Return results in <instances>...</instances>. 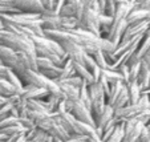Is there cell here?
<instances>
[{
	"instance_id": "cell-1",
	"label": "cell",
	"mask_w": 150,
	"mask_h": 142,
	"mask_svg": "<svg viewBox=\"0 0 150 142\" xmlns=\"http://www.w3.org/2000/svg\"><path fill=\"white\" fill-rule=\"evenodd\" d=\"M4 23V29L12 32L19 28H39L42 27L41 15L40 13H27V12H17V13H4L0 15Z\"/></svg>"
},
{
	"instance_id": "cell-2",
	"label": "cell",
	"mask_w": 150,
	"mask_h": 142,
	"mask_svg": "<svg viewBox=\"0 0 150 142\" xmlns=\"http://www.w3.org/2000/svg\"><path fill=\"white\" fill-rule=\"evenodd\" d=\"M0 44L9 47L15 52H29V53H35L33 44H32V41L28 37L23 36V35H17V33H13V32H9L7 29H1L0 31Z\"/></svg>"
},
{
	"instance_id": "cell-3",
	"label": "cell",
	"mask_w": 150,
	"mask_h": 142,
	"mask_svg": "<svg viewBox=\"0 0 150 142\" xmlns=\"http://www.w3.org/2000/svg\"><path fill=\"white\" fill-rule=\"evenodd\" d=\"M146 109H150V101L146 94H142L141 98L138 100V102L132 104V105H126L121 109L114 110V119H116L117 124L125 122L127 119L136 118L141 112L146 110Z\"/></svg>"
},
{
	"instance_id": "cell-4",
	"label": "cell",
	"mask_w": 150,
	"mask_h": 142,
	"mask_svg": "<svg viewBox=\"0 0 150 142\" xmlns=\"http://www.w3.org/2000/svg\"><path fill=\"white\" fill-rule=\"evenodd\" d=\"M36 126L40 129V130L45 131L49 137L52 138H57V139H62V141H65L69 138L71 134L67 133V130L62 128L61 122H60V118L59 116L53 114V116H48L45 117L44 119H41L40 122L36 124Z\"/></svg>"
},
{
	"instance_id": "cell-5",
	"label": "cell",
	"mask_w": 150,
	"mask_h": 142,
	"mask_svg": "<svg viewBox=\"0 0 150 142\" xmlns=\"http://www.w3.org/2000/svg\"><path fill=\"white\" fill-rule=\"evenodd\" d=\"M88 90L92 101V114L96 118L101 114V112L106 106V96H105L104 89L100 85V83H93L92 85H89Z\"/></svg>"
},
{
	"instance_id": "cell-6",
	"label": "cell",
	"mask_w": 150,
	"mask_h": 142,
	"mask_svg": "<svg viewBox=\"0 0 150 142\" xmlns=\"http://www.w3.org/2000/svg\"><path fill=\"white\" fill-rule=\"evenodd\" d=\"M0 63L3 64V65H6L7 68H9L13 73H16L17 76H19V78H20V76L23 74V72L25 71V69L19 64L16 52H15L13 49H11L9 47L3 45V44H0Z\"/></svg>"
},
{
	"instance_id": "cell-7",
	"label": "cell",
	"mask_w": 150,
	"mask_h": 142,
	"mask_svg": "<svg viewBox=\"0 0 150 142\" xmlns=\"http://www.w3.org/2000/svg\"><path fill=\"white\" fill-rule=\"evenodd\" d=\"M97 12L92 9H84L81 19H80V28L84 31H88L96 36H102L101 35V25H100V19Z\"/></svg>"
},
{
	"instance_id": "cell-8",
	"label": "cell",
	"mask_w": 150,
	"mask_h": 142,
	"mask_svg": "<svg viewBox=\"0 0 150 142\" xmlns=\"http://www.w3.org/2000/svg\"><path fill=\"white\" fill-rule=\"evenodd\" d=\"M144 126L145 125H142L141 122H138L134 118L125 121L124 122V139H122V142H138L139 133H141Z\"/></svg>"
},
{
	"instance_id": "cell-9",
	"label": "cell",
	"mask_w": 150,
	"mask_h": 142,
	"mask_svg": "<svg viewBox=\"0 0 150 142\" xmlns=\"http://www.w3.org/2000/svg\"><path fill=\"white\" fill-rule=\"evenodd\" d=\"M59 44L62 48V51L65 52L67 57H68L71 61L82 65V61H84V57L86 53H85V51L81 47L72 43V41H61V43H59Z\"/></svg>"
},
{
	"instance_id": "cell-10",
	"label": "cell",
	"mask_w": 150,
	"mask_h": 142,
	"mask_svg": "<svg viewBox=\"0 0 150 142\" xmlns=\"http://www.w3.org/2000/svg\"><path fill=\"white\" fill-rule=\"evenodd\" d=\"M13 6L19 12L27 13H41L44 11L40 0H13Z\"/></svg>"
},
{
	"instance_id": "cell-11",
	"label": "cell",
	"mask_w": 150,
	"mask_h": 142,
	"mask_svg": "<svg viewBox=\"0 0 150 142\" xmlns=\"http://www.w3.org/2000/svg\"><path fill=\"white\" fill-rule=\"evenodd\" d=\"M150 28L149 23L146 20L145 21H141V23L133 24V25H127L126 29H125L124 35H122V40H133L138 36H145V33L147 32V29Z\"/></svg>"
},
{
	"instance_id": "cell-12",
	"label": "cell",
	"mask_w": 150,
	"mask_h": 142,
	"mask_svg": "<svg viewBox=\"0 0 150 142\" xmlns=\"http://www.w3.org/2000/svg\"><path fill=\"white\" fill-rule=\"evenodd\" d=\"M48 92L44 88H36L32 85H24L21 92H20V98L24 101H29V100H44L48 96Z\"/></svg>"
},
{
	"instance_id": "cell-13",
	"label": "cell",
	"mask_w": 150,
	"mask_h": 142,
	"mask_svg": "<svg viewBox=\"0 0 150 142\" xmlns=\"http://www.w3.org/2000/svg\"><path fill=\"white\" fill-rule=\"evenodd\" d=\"M16 53H17L19 64L25 71H37L36 53H29V52H16Z\"/></svg>"
},
{
	"instance_id": "cell-14",
	"label": "cell",
	"mask_w": 150,
	"mask_h": 142,
	"mask_svg": "<svg viewBox=\"0 0 150 142\" xmlns=\"http://www.w3.org/2000/svg\"><path fill=\"white\" fill-rule=\"evenodd\" d=\"M137 84L139 85L142 92L150 89V69L145 60L141 61V68H139V74H138V78H137Z\"/></svg>"
},
{
	"instance_id": "cell-15",
	"label": "cell",
	"mask_w": 150,
	"mask_h": 142,
	"mask_svg": "<svg viewBox=\"0 0 150 142\" xmlns=\"http://www.w3.org/2000/svg\"><path fill=\"white\" fill-rule=\"evenodd\" d=\"M113 118H114V109L112 108L110 105H108V104H106V106H105L104 110L101 112V114H100L98 117H96V118H94L96 128H98V129H101V130H102V129L108 125V124L110 122Z\"/></svg>"
},
{
	"instance_id": "cell-16",
	"label": "cell",
	"mask_w": 150,
	"mask_h": 142,
	"mask_svg": "<svg viewBox=\"0 0 150 142\" xmlns=\"http://www.w3.org/2000/svg\"><path fill=\"white\" fill-rule=\"evenodd\" d=\"M73 68H74V73H76V76H79L80 78L84 81V84L86 86L92 85V84L94 83L93 76H92L91 71H88V69L85 68L84 65H81V64H77V63H73Z\"/></svg>"
},
{
	"instance_id": "cell-17",
	"label": "cell",
	"mask_w": 150,
	"mask_h": 142,
	"mask_svg": "<svg viewBox=\"0 0 150 142\" xmlns=\"http://www.w3.org/2000/svg\"><path fill=\"white\" fill-rule=\"evenodd\" d=\"M126 90H127V98H129V105L138 102V100L142 96V90L139 88V85L137 84V81L126 84Z\"/></svg>"
},
{
	"instance_id": "cell-18",
	"label": "cell",
	"mask_w": 150,
	"mask_h": 142,
	"mask_svg": "<svg viewBox=\"0 0 150 142\" xmlns=\"http://www.w3.org/2000/svg\"><path fill=\"white\" fill-rule=\"evenodd\" d=\"M25 138H27V142H45L47 139L49 138V136L45 133V131L40 130V129L36 126V128H33V129L27 131Z\"/></svg>"
},
{
	"instance_id": "cell-19",
	"label": "cell",
	"mask_w": 150,
	"mask_h": 142,
	"mask_svg": "<svg viewBox=\"0 0 150 142\" xmlns=\"http://www.w3.org/2000/svg\"><path fill=\"white\" fill-rule=\"evenodd\" d=\"M4 80H6L7 83L15 89V92H16L17 94H20V92H21V89H23L24 84H23V81L19 78V76H17L16 73H13L11 69H8L7 73H6V76H4Z\"/></svg>"
},
{
	"instance_id": "cell-20",
	"label": "cell",
	"mask_w": 150,
	"mask_h": 142,
	"mask_svg": "<svg viewBox=\"0 0 150 142\" xmlns=\"http://www.w3.org/2000/svg\"><path fill=\"white\" fill-rule=\"evenodd\" d=\"M146 16H147L146 11H142V9H132L125 20H126L127 25H133V24L145 21V20H146Z\"/></svg>"
},
{
	"instance_id": "cell-21",
	"label": "cell",
	"mask_w": 150,
	"mask_h": 142,
	"mask_svg": "<svg viewBox=\"0 0 150 142\" xmlns=\"http://www.w3.org/2000/svg\"><path fill=\"white\" fill-rule=\"evenodd\" d=\"M62 92V100H68V101H76L79 100V90L80 89L73 88L67 84H59Z\"/></svg>"
},
{
	"instance_id": "cell-22",
	"label": "cell",
	"mask_w": 150,
	"mask_h": 142,
	"mask_svg": "<svg viewBox=\"0 0 150 142\" xmlns=\"http://www.w3.org/2000/svg\"><path fill=\"white\" fill-rule=\"evenodd\" d=\"M74 68H73V61H71L69 59L65 60V63H64V65L61 66V74H60V77L57 78L56 83H61V81H64V80L69 78V77L74 76Z\"/></svg>"
},
{
	"instance_id": "cell-23",
	"label": "cell",
	"mask_w": 150,
	"mask_h": 142,
	"mask_svg": "<svg viewBox=\"0 0 150 142\" xmlns=\"http://www.w3.org/2000/svg\"><path fill=\"white\" fill-rule=\"evenodd\" d=\"M102 77L108 81L109 85H114V84H118V83L125 84L124 78H122L121 74H120L117 71H109V69H105V71H102Z\"/></svg>"
},
{
	"instance_id": "cell-24",
	"label": "cell",
	"mask_w": 150,
	"mask_h": 142,
	"mask_svg": "<svg viewBox=\"0 0 150 142\" xmlns=\"http://www.w3.org/2000/svg\"><path fill=\"white\" fill-rule=\"evenodd\" d=\"M65 4H68V6L71 7V9L74 13V17H76L77 20L81 19L82 13H84V9H85L81 0H65Z\"/></svg>"
},
{
	"instance_id": "cell-25",
	"label": "cell",
	"mask_w": 150,
	"mask_h": 142,
	"mask_svg": "<svg viewBox=\"0 0 150 142\" xmlns=\"http://www.w3.org/2000/svg\"><path fill=\"white\" fill-rule=\"evenodd\" d=\"M126 84L124 83H118V84H114V85H110V92H109V96L106 97V104L108 105H112L114 102V100L118 97V94L121 93V90L125 88Z\"/></svg>"
},
{
	"instance_id": "cell-26",
	"label": "cell",
	"mask_w": 150,
	"mask_h": 142,
	"mask_svg": "<svg viewBox=\"0 0 150 142\" xmlns=\"http://www.w3.org/2000/svg\"><path fill=\"white\" fill-rule=\"evenodd\" d=\"M92 57L94 59V63H96V66H98L100 69L105 71V69H109V63L106 60V56L102 51H97L96 53L92 54Z\"/></svg>"
},
{
	"instance_id": "cell-27",
	"label": "cell",
	"mask_w": 150,
	"mask_h": 142,
	"mask_svg": "<svg viewBox=\"0 0 150 142\" xmlns=\"http://www.w3.org/2000/svg\"><path fill=\"white\" fill-rule=\"evenodd\" d=\"M79 100L84 104L89 110H92V101H91V96H89V90L86 85H82L79 90Z\"/></svg>"
},
{
	"instance_id": "cell-28",
	"label": "cell",
	"mask_w": 150,
	"mask_h": 142,
	"mask_svg": "<svg viewBox=\"0 0 150 142\" xmlns=\"http://www.w3.org/2000/svg\"><path fill=\"white\" fill-rule=\"evenodd\" d=\"M122 139H124V122H120L117 124L112 136L105 142H122Z\"/></svg>"
},
{
	"instance_id": "cell-29",
	"label": "cell",
	"mask_w": 150,
	"mask_h": 142,
	"mask_svg": "<svg viewBox=\"0 0 150 142\" xmlns=\"http://www.w3.org/2000/svg\"><path fill=\"white\" fill-rule=\"evenodd\" d=\"M16 92H15V89L12 88L11 85H9L8 83H7L6 80L0 78V96L3 97H11L12 94H15Z\"/></svg>"
},
{
	"instance_id": "cell-30",
	"label": "cell",
	"mask_w": 150,
	"mask_h": 142,
	"mask_svg": "<svg viewBox=\"0 0 150 142\" xmlns=\"http://www.w3.org/2000/svg\"><path fill=\"white\" fill-rule=\"evenodd\" d=\"M139 68H141V63H137V64H134V65L129 66V77H127V84L137 81L138 74H139Z\"/></svg>"
},
{
	"instance_id": "cell-31",
	"label": "cell",
	"mask_w": 150,
	"mask_h": 142,
	"mask_svg": "<svg viewBox=\"0 0 150 142\" xmlns=\"http://www.w3.org/2000/svg\"><path fill=\"white\" fill-rule=\"evenodd\" d=\"M59 84H67V85H71V86H73V88H77V89H80L82 85H85L84 81H82L79 76H76V74L69 77V78H67V80H64V81H61V83H59Z\"/></svg>"
},
{
	"instance_id": "cell-32",
	"label": "cell",
	"mask_w": 150,
	"mask_h": 142,
	"mask_svg": "<svg viewBox=\"0 0 150 142\" xmlns=\"http://www.w3.org/2000/svg\"><path fill=\"white\" fill-rule=\"evenodd\" d=\"M116 11H117V4L114 3V1H112V0H106L105 7H104V12H102V13L106 15V16H109V17H113L114 13H116Z\"/></svg>"
},
{
	"instance_id": "cell-33",
	"label": "cell",
	"mask_w": 150,
	"mask_h": 142,
	"mask_svg": "<svg viewBox=\"0 0 150 142\" xmlns=\"http://www.w3.org/2000/svg\"><path fill=\"white\" fill-rule=\"evenodd\" d=\"M81 1H82V4H84V7L86 9H92V11L97 12V13H101L97 0H81Z\"/></svg>"
},
{
	"instance_id": "cell-34",
	"label": "cell",
	"mask_w": 150,
	"mask_h": 142,
	"mask_svg": "<svg viewBox=\"0 0 150 142\" xmlns=\"http://www.w3.org/2000/svg\"><path fill=\"white\" fill-rule=\"evenodd\" d=\"M134 119H137V121L141 122L142 125H146V124L150 121V109H146V110L141 112V113H139Z\"/></svg>"
},
{
	"instance_id": "cell-35",
	"label": "cell",
	"mask_w": 150,
	"mask_h": 142,
	"mask_svg": "<svg viewBox=\"0 0 150 142\" xmlns=\"http://www.w3.org/2000/svg\"><path fill=\"white\" fill-rule=\"evenodd\" d=\"M133 9H142V11L150 12V0H138V1L134 4Z\"/></svg>"
},
{
	"instance_id": "cell-36",
	"label": "cell",
	"mask_w": 150,
	"mask_h": 142,
	"mask_svg": "<svg viewBox=\"0 0 150 142\" xmlns=\"http://www.w3.org/2000/svg\"><path fill=\"white\" fill-rule=\"evenodd\" d=\"M82 65L85 66V68L88 69V71H92V69L96 66V63H94V59L91 56V54H85L84 57V61H82Z\"/></svg>"
},
{
	"instance_id": "cell-37",
	"label": "cell",
	"mask_w": 150,
	"mask_h": 142,
	"mask_svg": "<svg viewBox=\"0 0 150 142\" xmlns=\"http://www.w3.org/2000/svg\"><path fill=\"white\" fill-rule=\"evenodd\" d=\"M59 15H60V16H64V17H74L73 11L71 9V7H69L68 4H64V6L61 7Z\"/></svg>"
},
{
	"instance_id": "cell-38",
	"label": "cell",
	"mask_w": 150,
	"mask_h": 142,
	"mask_svg": "<svg viewBox=\"0 0 150 142\" xmlns=\"http://www.w3.org/2000/svg\"><path fill=\"white\" fill-rule=\"evenodd\" d=\"M117 72L121 74V77L124 78L125 84H127V77H129V66L127 65H120L117 68Z\"/></svg>"
},
{
	"instance_id": "cell-39",
	"label": "cell",
	"mask_w": 150,
	"mask_h": 142,
	"mask_svg": "<svg viewBox=\"0 0 150 142\" xmlns=\"http://www.w3.org/2000/svg\"><path fill=\"white\" fill-rule=\"evenodd\" d=\"M88 139L86 136H81V134H71L67 142H85Z\"/></svg>"
},
{
	"instance_id": "cell-40",
	"label": "cell",
	"mask_w": 150,
	"mask_h": 142,
	"mask_svg": "<svg viewBox=\"0 0 150 142\" xmlns=\"http://www.w3.org/2000/svg\"><path fill=\"white\" fill-rule=\"evenodd\" d=\"M149 141H150V131L144 126L142 130H141V133H139L138 142H149Z\"/></svg>"
},
{
	"instance_id": "cell-41",
	"label": "cell",
	"mask_w": 150,
	"mask_h": 142,
	"mask_svg": "<svg viewBox=\"0 0 150 142\" xmlns=\"http://www.w3.org/2000/svg\"><path fill=\"white\" fill-rule=\"evenodd\" d=\"M45 11H53V7L56 4V0H40Z\"/></svg>"
},
{
	"instance_id": "cell-42",
	"label": "cell",
	"mask_w": 150,
	"mask_h": 142,
	"mask_svg": "<svg viewBox=\"0 0 150 142\" xmlns=\"http://www.w3.org/2000/svg\"><path fill=\"white\" fill-rule=\"evenodd\" d=\"M91 73H92V76H93L94 83H98V80L101 78V76H102V69H100L98 66H94L91 71Z\"/></svg>"
},
{
	"instance_id": "cell-43",
	"label": "cell",
	"mask_w": 150,
	"mask_h": 142,
	"mask_svg": "<svg viewBox=\"0 0 150 142\" xmlns=\"http://www.w3.org/2000/svg\"><path fill=\"white\" fill-rule=\"evenodd\" d=\"M85 142H102V139L100 138L97 134H94V136H92V137H88V139Z\"/></svg>"
},
{
	"instance_id": "cell-44",
	"label": "cell",
	"mask_w": 150,
	"mask_h": 142,
	"mask_svg": "<svg viewBox=\"0 0 150 142\" xmlns=\"http://www.w3.org/2000/svg\"><path fill=\"white\" fill-rule=\"evenodd\" d=\"M97 3H98L100 11H101V13H102V12H104V7H105V3H106V0H97Z\"/></svg>"
},
{
	"instance_id": "cell-45",
	"label": "cell",
	"mask_w": 150,
	"mask_h": 142,
	"mask_svg": "<svg viewBox=\"0 0 150 142\" xmlns=\"http://www.w3.org/2000/svg\"><path fill=\"white\" fill-rule=\"evenodd\" d=\"M7 98H8V97H3V96H0V106L3 105V104H6V102H7Z\"/></svg>"
},
{
	"instance_id": "cell-46",
	"label": "cell",
	"mask_w": 150,
	"mask_h": 142,
	"mask_svg": "<svg viewBox=\"0 0 150 142\" xmlns=\"http://www.w3.org/2000/svg\"><path fill=\"white\" fill-rule=\"evenodd\" d=\"M112 1H114V3L118 6V4H124V3H127L126 0H112Z\"/></svg>"
},
{
	"instance_id": "cell-47",
	"label": "cell",
	"mask_w": 150,
	"mask_h": 142,
	"mask_svg": "<svg viewBox=\"0 0 150 142\" xmlns=\"http://www.w3.org/2000/svg\"><path fill=\"white\" fill-rule=\"evenodd\" d=\"M7 138H8L7 136H4V134L0 133V142H6V141H7Z\"/></svg>"
},
{
	"instance_id": "cell-48",
	"label": "cell",
	"mask_w": 150,
	"mask_h": 142,
	"mask_svg": "<svg viewBox=\"0 0 150 142\" xmlns=\"http://www.w3.org/2000/svg\"><path fill=\"white\" fill-rule=\"evenodd\" d=\"M144 60H150V48H149V51L146 52V54H145Z\"/></svg>"
},
{
	"instance_id": "cell-49",
	"label": "cell",
	"mask_w": 150,
	"mask_h": 142,
	"mask_svg": "<svg viewBox=\"0 0 150 142\" xmlns=\"http://www.w3.org/2000/svg\"><path fill=\"white\" fill-rule=\"evenodd\" d=\"M137 1H138V0H127V3H130L132 6H134V4H136Z\"/></svg>"
},
{
	"instance_id": "cell-50",
	"label": "cell",
	"mask_w": 150,
	"mask_h": 142,
	"mask_svg": "<svg viewBox=\"0 0 150 142\" xmlns=\"http://www.w3.org/2000/svg\"><path fill=\"white\" fill-rule=\"evenodd\" d=\"M146 21L149 23V25H150V12H147V16H146Z\"/></svg>"
},
{
	"instance_id": "cell-51",
	"label": "cell",
	"mask_w": 150,
	"mask_h": 142,
	"mask_svg": "<svg viewBox=\"0 0 150 142\" xmlns=\"http://www.w3.org/2000/svg\"><path fill=\"white\" fill-rule=\"evenodd\" d=\"M145 128H146V129H147V130H149V131H150V121H149V122H147V124H146V125H145Z\"/></svg>"
},
{
	"instance_id": "cell-52",
	"label": "cell",
	"mask_w": 150,
	"mask_h": 142,
	"mask_svg": "<svg viewBox=\"0 0 150 142\" xmlns=\"http://www.w3.org/2000/svg\"><path fill=\"white\" fill-rule=\"evenodd\" d=\"M53 142H65V141H62V139H57V138H53Z\"/></svg>"
},
{
	"instance_id": "cell-53",
	"label": "cell",
	"mask_w": 150,
	"mask_h": 142,
	"mask_svg": "<svg viewBox=\"0 0 150 142\" xmlns=\"http://www.w3.org/2000/svg\"><path fill=\"white\" fill-rule=\"evenodd\" d=\"M146 61V64H147V66H149V69H150V60H145Z\"/></svg>"
},
{
	"instance_id": "cell-54",
	"label": "cell",
	"mask_w": 150,
	"mask_h": 142,
	"mask_svg": "<svg viewBox=\"0 0 150 142\" xmlns=\"http://www.w3.org/2000/svg\"><path fill=\"white\" fill-rule=\"evenodd\" d=\"M126 1H127V0H126Z\"/></svg>"
},
{
	"instance_id": "cell-55",
	"label": "cell",
	"mask_w": 150,
	"mask_h": 142,
	"mask_svg": "<svg viewBox=\"0 0 150 142\" xmlns=\"http://www.w3.org/2000/svg\"><path fill=\"white\" fill-rule=\"evenodd\" d=\"M149 142H150V141H149Z\"/></svg>"
}]
</instances>
